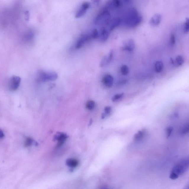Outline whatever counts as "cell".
Instances as JSON below:
<instances>
[{
	"label": "cell",
	"instance_id": "cell-3",
	"mask_svg": "<svg viewBox=\"0 0 189 189\" xmlns=\"http://www.w3.org/2000/svg\"><path fill=\"white\" fill-rule=\"evenodd\" d=\"M57 78V74L53 71H41L38 72V81L41 82L54 81Z\"/></svg>",
	"mask_w": 189,
	"mask_h": 189
},
{
	"label": "cell",
	"instance_id": "cell-6",
	"mask_svg": "<svg viewBox=\"0 0 189 189\" xmlns=\"http://www.w3.org/2000/svg\"><path fill=\"white\" fill-rule=\"evenodd\" d=\"M21 78L17 76H13L10 79L9 81V88L12 91L17 90L20 85Z\"/></svg>",
	"mask_w": 189,
	"mask_h": 189
},
{
	"label": "cell",
	"instance_id": "cell-27",
	"mask_svg": "<svg viewBox=\"0 0 189 189\" xmlns=\"http://www.w3.org/2000/svg\"><path fill=\"white\" fill-rule=\"evenodd\" d=\"M123 95V93H119V94H117L114 95L112 98V101L113 102H115L119 100L122 97Z\"/></svg>",
	"mask_w": 189,
	"mask_h": 189
},
{
	"label": "cell",
	"instance_id": "cell-31",
	"mask_svg": "<svg viewBox=\"0 0 189 189\" xmlns=\"http://www.w3.org/2000/svg\"><path fill=\"white\" fill-rule=\"evenodd\" d=\"M25 16H26V20H28L29 17V12L27 11H26V12H25Z\"/></svg>",
	"mask_w": 189,
	"mask_h": 189
},
{
	"label": "cell",
	"instance_id": "cell-17",
	"mask_svg": "<svg viewBox=\"0 0 189 189\" xmlns=\"http://www.w3.org/2000/svg\"><path fill=\"white\" fill-rule=\"evenodd\" d=\"M145 135V130H140L135 135L134 140L135 141H136V142L144 138Z\"/></svg>",
	"mask_w": 189,
	"mask_h": 189
},
{
	"label": "cell",
	"instance_id": "cell-15",
	"mask_svg": "<svg viewBox=\"0 0 189 189\" xmlns=\"http://www.w3.org/2000/svg\"><path fill=\"white\" fill-rule=\"evenodd\" d=\"M66 164L69 167L75 168L78 166V161L75 159H69L66 161Z\"/></svg>",
	"mask_w": 189,
	"mask_h": 189
},
{
	"label": "cell",
	"instance_id": "cell-26",
	"mask_svg": "<svg viewBox=\"0 0 189 189\" xmlns=\"http://www.w3.org/2000/svg\"><path fill=\"white\" fill-rule=\"evenodd\" d=\"M91 35L92 38L93 39H96L99 36V33L98 32L96 29H93V30L92 31L91 33H90Z\"/></svg>",
	"mask_w": 189,
	"mask_h": 189
},
{
	"label": "cell",
	"instance_id": "cell-7",
	"mask_svg": "<svg viewBox=\"0 0 189 189\" xmlns=\"http://www.w3.org/2000/svg\"><path fill=\"white\" fill-rule=\"evenodd\" d=\"M68 138V136L66 133L57 132L54 136L53 140L57 141V147H59L63 145Z\"/></svg>",
	"mask_w": 189,
	"mask_h": 189
},
{
	"label": "cell",
	"instance_id": "cell-28",
	"mask_svg": "<svg viewBox=\"0 0 189 189\" xmlns=\"http://www.w3.org/2000/svg\"><path fill=\"white\" fill-rule=\"evenodd\" d=\"M176 39H175V35L174 34H172L171 35L169 42L171 45H174L175 44Z\"/></svg>",
	"mask_w": 189,
	"mask_h": 189
},
{
	"label": "cell",
	"instance_id": "cell-5",
	"mask_svg": "<svg viewBox=\"0 0 189 189\" xmlns=\"http://www.w3.org/2000/svg\"><path fill=\"white\" fill-rule=\"evenodd\" d=\"M92 38L90 34H85L81 35L76 43V49H79L83 46L85 44L90 41Z\"/></svg>",
	"mask_w": 189,
	"mask_h": 189
},
{
	"label": "cell",
	"instance_id": "cell-8",
	"mask_svg": "<svg viewBox=\"0 0 189 189\" xmlns=\"http://www.w3.org/2000/svg\"><path fill=\"white\" fill-rule=\"evenodd\" d=\"M90 3L88 2L83 3L76 13L75 17L79 18L84 16L90 7Z\"/></svg>",
	"mask_w": 189,
	"mask_h": 189
},
{
	"label": "cell",
	"instance_id": "cell-10",
	"mask_svg": "<svg viewBox=\"0 0 189 189\" xmlns=\"http://www.w3.org/2000/svg\"><path fill=\"white\" fill-rule=\"evenodd\" d=\"M161 20V16L160 14L157 13L154 14L150 19V24L152 26H157L160 23Z\"/></svg>",
	"mask_w": 189,
	"mask_h": 189
},
{
	"label": "cell",
	"instance_id": "cell-23",
	"mask_svg": "<svg viewBox=\"0 0 189 189\" xmlns=\"http://www.w3.org/2000/svg\"><path fill=\"white\" fill-rule=\"evenodd\" d=\"M184 32L185 33H188L189 32V18H186L184 22L183 28Z\"/></svg>",
	"mask_w": 189,
	"mask_h": 189
},
{
	"label": "cell",
	"instance_id": "cell-22",
	"mask_svg": "<svg viewBox=\"0 0 189 189\" xmlns=\"http://www.w3.org/2000/svg\"><path fill=\"white\" fill-rule=\"evenodd\" d=\"M120 71L123 75H127L129 72V69L126 65H122L120 68Z\"/></svg>",
	"mask_w": 189,
	"mask_h": 189
},
{
	"label": "cell",
	"instance_id": "cell-30",
	"mask_svg": "<svg viewBox=\"0 0 189 189\" xmlns=\"http://www.w3.org/2000/svg\"><path fill=\"white\" fill-rule=\"evenodd\" d=\"M172 129L171 127L168 128V129L167 130V137H169L172 133Z\"/></svg>",
	"mask_w": 189,
	"mask_h": 189
},
{
	"label": "cell",
	"instance_id": "cell-12",
	"mask_svg": "<svg viewBox=\"0 0 189 189\" xmlns=\"http://www.w3.org/2000/svg\"><path fill=\"white\" fill-rule=\"evenodd\" d=\"M135 43L133 40H129L124 46L123 47V50L132 51L135 48Z\"/></svg>",
	"mask_w": 189,
	"mask_h": 189
},
{
	"label": "cell",
	"instance_id": "cell-34",
	"mask_svg": "<svg viewBox=\"0 0 189 189\" xmlns=\"http://www.w3.org/2000/svg\"><path fill=\"white\" fill-rule=\"evenodd\" d=\"M184 189H189V184L188 186H187L186 188Z\"/></svg>",
	"mask_w": 189,
	"mask_h": 189
},
{
	"label": "cell",
	"instance_id": "cell-19",
	"mask_svg": "<svg viewBox=\"0 0 189 189\" xmlns=\"http://www.w3.org/2000/svg\"><path fill=\"white\" fill-rule=\"evenodd\" d=\"M184 58L182 56L179 55L177 56L175 58V64L177 66H180L182 65L184 63Z\"/></svg>",
	"mask_w": 189,
	"mask_h": 189
},
{
	"label": "cell",
	"instance_id": "cell-21",
	"mask_svg": "<svg viewBox=\"0 0 189 189\" xmlns=\"http://www.w3.org/2000/svg\"><path fill=\"white\" fill-rule=\"evenodd\" d=\"M121 4V1H118V0H115V1H111L109 5L110 7L115 8V7H119Z\"/></svg>",
	"mask_w": 189,
	"mask_h": 189
},
{
	"label": "cell",
	"instance_id": "cell-1",
	"mask_svg": "<svg viewBox=\"0 0 189 189\" xmlns=\"http://www.w3.org/2000/svg\"><path fill=\"white\" fill-rule=\"evenodd\" d=\"M189 169V157L181 159L174 166L169 175L172 180H175L184 174Z\"/></svg>",
	"mask_w": 189,
	"mask_h": 189
},
{
	"label": "cell",
	"instance_id": "cell-25",
	"mask_svg": "<svg viewBox=\"0 0 189 189\" xmlns=\"http://www.w3.org/2000/svg\"><path fill=\"white\" fill-rule=\"evenodd\" d=\"M112 111V108L111 107L106 106L104 109V113L103 114L102 116V118H105V117L111 113Z\"/></svg>",
	"mask_w": 189,
	"mask_h": 189
},
{
	"label": "cell",
	"instance_id": "cell-2",
	"mask_svg": "<svg viewBox=\"0 0 189 189\" xmlns=\"http://www.w3.org/2000/svg\"><path fill=\"white\" fill-rule=\"evenodd\" d=\"M142 20V17L136 9L133 8L129 10L124 19V23L129 27L133 28L138 26Z\"/></svg>",
	"mask_w": 189,
	"mask_h": 189
},
{
	"label": "cell",
	"instance_id": "cell-14",
	"mask_svg": "<svg viewBox=\"0 0 189 189\" xmlns=\"http://www.w3.org/2000/svg\"><path fill=\"white\" fill-rule=\"evenodd\" d=\"M180 133L182 135H188L189 134V121L184 123L181 126L179 130Z\"/></svg>",
	"mask_w": 189,
	"mask_h": 189
},
{
	"label": "cell",
	"instance_id": "cell-4",
	"mask_svg": "<svg viewBox=\"0 0 189 189\" xmlns=\"http://www.w3.org/2000/svg\"><path fill=\"white\" fill-rule=\"evenodd\" d=\"M111 17L109 12L107 10H104L100 13L95 18L94 23L95 24L100 25L106 23Z\"/></svg>",
	"mask_w": 189,
	"mask_h": 189
},
{
	"label": "cell",
	"instance_id": "cell-9",
	"mask_svg": "<svg viewBox=\"0 0 189 189\" xmlns=\"http://www.w3.org/2000/svg\"><path fill=\"white\" fill-rule=\"evenodd\" d=\"M114 78L110 74H106L103 77L102 82L104 85L107 87H111L114 83Z\"/></svg>",
	"mask_w": 189,
	"mask_h": 189
},
{
	"label": "cell",
	"instance_id": "cell-29",
	"mask_svg": "<svg viewBox=\"0 0 189 189\" xmlns=\"http://www.w3.org/2000/svg\"><path fill=\"white\" fill-rule=\"evenodd\" d=\"M33 33H32V32H30L26 35V38L27 40H30L32 39V38H33Z\"/></svg>",
	"mask_w": 189,
	"mask_h": 189
},
{
	"label": "cell",
	"instance_id": "cell-11",
	"mask_svg": "<svg viewBox=\"0 0 189 189\" xmlns=\"http://www.w3.org/2000/svg\"><path fill=\"white\" fill-rule=\"evenodd\" d=\"M122 22L121 19L119 18H117L114 19L111 22L109 25V31H111L115 29L116 28L119 26Z\"/></svg>",
	"mask_w": 189,
	"mask_h": 189
},
{
	"label": "cell",
	"instance_id": "cell-13",
	"mask_svg": "<svg viewBox=\"0 0 189 189\" xmlns=\"http://www.w3.org/2000/svg\"><path fill=\"white\" fill-rule=\"evenodd\" d=\"M109 35V31L105 28H103L101 31L100 38L101 41H105L108 39Z\"/></svg>",
	"mask_w": 189,
	"mask_h": 189
},
{
	"label": "cell",
	"instance_id": "cell-20",
	"mask_svg": "<svg viewBox=\"0 0 189 189\" xmlns=\"http://www.w3.org/2000/svg\"><path fill=\"white\" fill-rule=\"evenodd\" d=\"M95 103L94 101L90 100L88 101L86 104V108L89 110L93 109L95 107Z\"/></svg>",
	"mask_w": 189,
	"mask_h": 189
},
{
	"label": "cell",
	"instance_id": "cell-33",
	"mask_svg": "<svg viewBox=\"0 0 189 189\" xmlns=\"http://www.w3.org/2000/svg\"><path fill=\"white\" fill-rule=\"evenodd\" d=\"M101 189H109L108 187H103Z\"/></svg>",
	"mask_w": 189,
	"mask_h": 189
},
{
	"label": "cell",
	"instance_id": "cell-32",
	"mask_svg": "<svg viewBox=\"0 0 189 189\" xmlns=\"http://www.w3.org/2000/svg\"><path fill=\"white\" fill-rule=\"evenodd\" d=\"M4 132L2 131V130H1V139H2V138H4Z\"/></svg>",
	"mask_w": 189,
	"mask_h": 189
},
{
	"label": "cell",
	"instance_id": "cell-18",
	"mask_svg": "<svg viewBox=\"0 0 189 189\" xmlns=\"http://www.w3.org/2000/svg\"><path fill=\"white\" fill-rule=\"evenodd\" d=\"M37 143L35 140L30 137H27L25 139L24 143V146L25 147H27L30 146L33 144H35L36 145Z\"/></svg>",
	"mask_w": 189,
	"mask_h": 189
},
{
	"label": "cell",
	"instance_id": "cell-16",
	"mask_svg": "<svg viewBox=\"0 0 189 189\" xmlns=\"http://www.w3.org/2000/svg\"><path fill=\"white\" fill-rule=\"evenodd\" d=\"M163 62L161 61H157L155 63L154 69L156 72L159 73L161 72L163 70Z\"/></svg>",
	"mask_w": 189,
	"mask_h": 189
},
{
	"label": "cell",
	"instance_id": "cell-24",
	"mask_svg": "<svg viewBox=\"0 0 189 189\" xmlns=\"http://www.w3.org/2000/svg\"><path fill=\"white\" fill-rule=\"evenodd\" d=\"M109 63L108 56H105L103 58L102 60H101L100 64V66L101 67H103L106 65L108 64Z\"/></svg>",
	"mask_w": 189,
	"mask_h": 189
}]
</instances>
